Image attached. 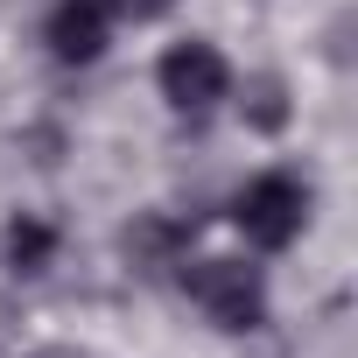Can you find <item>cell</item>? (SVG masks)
I'll list each match as a JSON object with an SVG mask.
<instances>
[{
    "label": "cell",
    "instance_id": "obj_6",
    "mask_svg": "<svg viewBox=\"0 0 358 358\" xmlns=\"http://www.w3.org/2000/svg\"><path fill=\"white\" fill-rule=\"evenodd\" d=\"M50 260H57V225L36 218V211H15L8 232H0V267L8 274H50Z\"/></svg>",
    "mask_w": 358,
    "mask_h": 358
},
{
    "label": "cell",
    "instance_id": "obj_4",
    "mask_svg": "<svg viewBox=\"0 0 358 358\" xmlns=\"http://www.w3.org/2000/svg\"><path fill=\"white\" fill-rule=\"evenodd\" d=\"M43 43L57 64H99L113 43V8L106 0H57L50 22H43Z\"/></svg>",
    "mask_w": 358,
    "mask_h": 358
},
{
    "label": "cell",
    "instance_id": "obj_1",
    "mask_svg": "<svg viewBox=\"0 0 358 358\" xmlns=\"http://www.w3.org/2000/svg\"><path fill=\"white\" fill-rule=\"evenodd\" d=\"M176 281H183V295L232 337L260 330L267 323V274L246 260V253H197L176 267Z\"/></svg>",
    "mask_w": 358,
    "mask_h": 358
},
{
    "label": "cell",
    "instance_id": "obj_7",
    "mask_svg": "<svg viewBox=\"0 0 358 358\" xmlns=\"http://www.w3.org/2000/svg\"><path fill=\"white\" fill-rule=\"evenodd\" d=\"M239 120H246L253 134H281V127H288V85H281L274 71L246 78V92H239Z\"/></svg>",
    "mask_w": 358,
    "mask_h": 358
},
{
    "label": "cell",
    "instance_id": "obj_9",
    "mask_svg": "<svg viewBox=\"0 0 358 358\" xmlns=\"http://www.w3.org/2000/svg\"><path fill=\"white\" fill-rule=\"evenodd\" d=\"M29 358H85V351H71V344H43V351H29Z\"/></svg>",
    "mask_w": 358,
    "mask_h": 358
},
{
    "label": "cell",
    "instance_id": "obj_8",
    "mask_svg": "<svg viewBox=\"0 0 358 358\" xmlns=\"http://www.w3.org/2000/svg\"><path fill=\"white\" fill-rule=\"evenodd\" d=\"M106 8H113V22H162L176 0H106Z\"/></svg>",
    "mask_w": 358,
    "mask_h": 358
},
{
    "label": "cell",
    "instance_id": "obj_3",
    "mask_svg": "<svg viewBox=\"0 0 358 358\" xmlns=\"http://www.w3.org/2000/svg\"><path fill=\"white\" fill-rule=\"evenodd\" d=\"M155 85H162L169 113L204 120V113H218V106L232 99V64H225V50H218V43L190 36V43H169V50H162V64H155Z\"/></svg>",
    "mask_w": 358,
    "mask_h": 358
},
{
    "label": "cell",
    "instance_id": "obj_5",
    "mask_svg": "<svg viewBox=\"0 0 358 358\" xmlns=\"http://www.w3.org/2000/svg\"><path fill=\"white\" fill-rule=\"evenodd\" d=\"M120 253H127V274H169V267H183V225L162 218V211H141L127 232H120Z\"/></svg>",
    "mask_w": 358,
    "mask_h": 358
},
{
    "label": "cell",
    "instance_id": "obj_2",
    "mask_svg": "<svg viewBox=\"0 0 358 358\" xmlns=\"http://www.w3.org/2000/svg\"><path fill=\"white\" fill-rule=\"evenodd\" d=\"M232 225L253 253H288L309 225V183H295L288 169H260L232 197Z\"/></svg>",
    "mask_w": 358,
    "mask_h": 358
}]
</instances>
